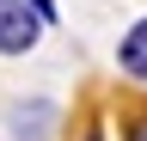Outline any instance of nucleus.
<instances>
[{
	"mask_svg": "<svg viewBox=\"0 0 147 141\" xmlns=\"http://www.w3.org/2000/svg\"><path fill=\"white\" fill-rule=\"evenodd\" d=\"M37 37H43V19L25 0H0V55H25Z\"/></svg>",
	"mask_w": 147,
	"mask_h": 141,
	"instance_id": "nucleus-1",
	"label": "nucleus"
},
{
	"mask_svg": "<svg viewBox=\"0 0 147 141\" xmlns=\"http://www.w3.org/2000/svg\"><path fill=\"white\" fill-rule=\"evenodd\" d=\"M123 141H147V117H135V123H129V129H123Z\"/></svg>",
	"mask_w": 147,
	"mask_h": 141,
	"instance_id": "nucleus-4",
	"label": "nucleus"
},
{
	"mask_svg": "<svg viewBox=\"0 0 147 141\" xmlns=\"http://www.w3.org/2000/svg\"><path fill=\"white\" fill-rule=\"evenodd\" d=\"M25 6H31V12H37V19H43V25L55 19V0H25Z\"/></svg>",
	"mask_w": 147,
	"mask_h": 141,
	"instance_id": "nucleus-3",
	"label": "nucleus"
},
{
	"mask_svg": "<svg viewBox=\"0 0 147 141\" xmlns=\"http://www.w3.org/2000/svg\"><path fill=\"white\" fill-rule=\"evenodd\" d=\"M117 61H123V74H129V80H147V19L123 31V43H117Z\"/></svg>",
	"mask_w": 147,
	"mask_h": 141,
	"instance_id": "nucleus-2",
	"label": "nucleus"
}]
</instances>
